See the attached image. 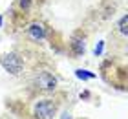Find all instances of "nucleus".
<instances>
[{"instance_id":"nucleus-10","label":"nucleus","mask_w":128,"mask_h":119,"mask_svg":"<svg viewBox=\"0 0 128 119\" xmlns=\"http://www.w3.org/2000/svg\"><path fill=\"white\" fill-rule=\"evenodd\" d=\"M2 19H4V17H0V24H2Z\"/></svg>"},{"instance_id":"nucleus-7","label":"nucleus","mask_w":128,"mask_h":119,"mask_svg":"<svg viewBox=\"0 0 128 119\" xmlns=\"http://www.w3.org/2000/svg\"><path fill=\"white\" fill-rule=\"evenodd\" d=\"M86 51V33L82 29H77L70 35L68 42H66V53L72 59H80Z\"/></svg>"},{"instance_id":"nucleus-8","label":"nucleus","mask_w":128,"mask_h":119,"mask_svg":"<svg viewBox=\"0 0 128 119\" xmlns=\"http://www.w3.org/2000/svg\"><path fill=\"white\" fill-rule=\"evenodd\" d=\"M75 75L79 77V79H95V73H90V71H86V70H77L75 71Z\"/></svg>"},{"instance_id":"nucleus-1","label":"nucleus","mask_w":128,"mask_h":119,"mask_svg":"<svg viewBox=\"0 0 128 119\" xmlns=\"http://www.w3.org/2000/svg\"><path fill=\"white\" fill-rule=\"evenodd\" d=\"M68 101V92L57 90L46 95H20L8 97L6 108L18 119H55Z\"/></svg>"},{"instance_id":"nucleus-6","label":"nucleus","mask_w":128,"mask_h":119,"mask_svg":"<svg viewBox=\"0 0 128 119\" xmlns=\"http://www.w3.org/2000/svg\"><path fill=\"white\" fill-rule=\"evenodd\" d=\"M99 75L108 86L119 92H128V62L123 57L110 55L101 62Z\"/></svg>"},{"instance_id":"nucleus-2","label":"nucleus","mask_w":128,"mask_h":119,"mask_svg":"<svg viewBox=\"0 0 128 119\" xmlns=\"http://www.w3.org/2000/svg\"><path fill=\"white\" fill-rule=\"evenodd\" d=\"M53 61L44 51L42 46L26 42V40H16L6 53L0 55V68L8 75L16 77L24 81L30 73H33L37 68L44 64H51Z\"/></svg>"},{"instance_id":"nucleus-9","label":"nucleus","mask_w":128,"mask_h":119,"mask_svg":"<svg viewBox=\"0 0 128 119\" xmlns=\"http://www.w3.org/2000/svg\"><path fill=\"white\" fill-rule=\"evenodd\" d=\"M0 119H18V117H15L11 112H6V114H0Z\"/></svg>"},{"instance_id":"nucleus-5","label":"nucleus","mask_w":128,"mask_h":119,"mask_svg":"<svg viewBox=\"0 0 128 119\" xmlns=\"http://www.w3.org/2000/svg\"><path fill=\"white\" fill-rule=\"evenodd\" d=\"M46 0H13L8 9V26H6V33L13 35L18 29L33 20L35 17H40V9H42Z\"/></svg>"},{"instance_id":"nucleus-3","label":"nucleus","mask_w":128,"mask_h":119,"mask_svg":"<svg viewBox=\"0 0 128 119\" xmlns=\"http://www.w3.org/2000/svg\"><path fill=\"white\" fill-rule=\"evenodd\" d=\"M13 37L16 40H26V42H33V44H38V46H42L44 42H50V46L55 50V53L64 51L59 44H66V42H60V40H59L60 35L55 31V28L51 26L42 15L35 17L33 20L24 24Z\"/></svg>"},{"instance_id":"nucleus-4","label":"nucleus","mask_w":128,"mask_h":119,"mask_svg":"<svg viewBox=\"0 0 128 119\" xmlns=\"http://www.w3.org/2000/svg\"><path fill=\"white\" fill-rule=\"evenodd\" d=\"M59 90V75L55 71V62L44 64L24 79V88L20 95H46Z\"/></svg>"}]
</instances>
